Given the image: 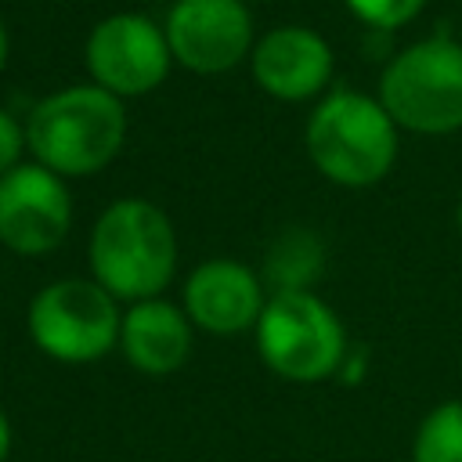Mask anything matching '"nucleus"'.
Here are the masks:
<instances>
[{"mask_svg":"<svg viewBox=\"0 0 462 462\" xmlns=\"http://www.w3.org/2000/svg\"><path fill=\"white\" fill-rule=\"evenodd\" d=\"M130 130L126 101L94 87L72 83L40 97L25 116V148L32 162L58 177H90L112 166Z\"/></svg>","mask_w":462,"mask_h":462,"instance_id":"1","label":"nucleus"},{"mask_svg":"<svg viewBox=\"0 0 462 462\" xmlns=\"http://www.w3.org/2000/svg\"><path fill=\"white\" fill-rule=\"evenodd\" d=\"M90 278L119 303L162 296L177 274V231L148 199L108 202L87 238Z\"/></svg>","mask_w":462,"mask_h":462,"instance_id":"2","label":"nucleus"},{"mask_svg":"<svg viewBox=\"0 0 462 462\" xmlns=\"http://www.w3.org/2000/svg\"><path fill=\"white\" fill-rule=\"evenodd\" d=\"M401 130L379 97L361 90H328L310 108L303 148L314 170L339 188H372L397 162Z\"/></svg>","mask_w":462,"mask_h":462,"instance_id":"3","label":"nucleus"},{"mask_svg":"<svg viewBox=\"0 0 462 462\" xmlns=\"http://www.w3.org/2000/svg\"><path fill=\"white\" fill-rule=\"evenodd\" d=\"M379 105L397 130L448 137L462 130V40L426 36L393 54L379 76Z\"/></svg>","mask_w":462,"mask_h":462,"instance_id":"4","label":"nucleus"},{"mask_svg":"<svg viewBox=\"0 0 462 462\" xmlns=\"http://www.w3.org/2000/svg\"><path fill=\"white\" fill-rule=\"evenodd\" d=\"M253 336L260 361L285 383H325L346 361L343 321L314 289L271 292Z\"/></svg>","mask_w":462,"mask_h":462,"instance_id":"5","label":"nucleus"},{"mask_svg":"<svg viewBox=\"0 0 462 462\" xmlns=\"http://www.w3.org/2000/svg\"><path fill=\"white\" fill-rule=\"evenodd\" d=\"M123 303L94 278H58L32 292L25 332L58 365H90L119 346Z\"/></svg>","mask_w":462,"mask_h":462,"instance_id":"6","label":"nucleus"},{"mask_svg":"<svg viewBox=\"0 0 462 462\" xmlns=\"http://www.w3.org/2000/svg\"><path fill=\"white\" fill-rule=\"evenodd\" d=\"M83 65L94 87L116 94L119 101L144 97L159 90L173 69V54L162 22L141 11L105 14L83 43Z\"/></svg>","mask_w":462,"mask_h":462,"instance_id":"7","label":"nucleus"},{"mask_svg":"<svg viewBox=\"0 0 462 462\" xmlns=\"http://www.w3.org/2000/svg\"><path fill=\"white\" fill-rule=\"evenodd\" d=\"M72 191L40 162H18L0 177V245L14 256H47L72 231Z\"/></svg>","mask_w":462,"mask_h":462,"instance_id":"8","label":"nucleus"},{"mask_svg":"<svg viewBox=\"0 0 462 462\" xmlns=\"http://www.w3.org/2000/svg\"><path fill=\"white\" fill-rule=\"evenodd\" d=\"M173 65L195 76H224L249 61L256 32L245 0H173L162 18Z\"/></svg>","mask_w":462,"mask_h":462,"instance_id":"9","label":"nucleus"},{"mask_svg":"<svg viewBox=\"0 0 462 462\" xmlns=\"http://www.w3.org/2000/svg\"><path fill=\"white\" fill-rule=\"evenodd\" d=\"M336 54L328 40L310 25H278L256 36L249 54V72L256 87L285 105L314 101L328 94Z\"/></svg>","mask_w":462,"mask_h":462,"instance_id":"10","label":"nucleus"},{"mask_svg":"<svg viewBox=\"0 0 462 462\" xmlns=\"http://www.w3.org/2000/svg\"><path fill=\"white\" fill-rule=\"evenodd\" d=\"M267 296L271 292L253 267L231 256H217L191 267L180 292V307L199 332L231 339L245 328H256Z\"/></svg>","mask_w":462,"mask_h":462,"instance_id":"11","label":"nucleus"},{"mask_svg":"<svg viewBox=\"0 0 462 462\" xmlns=\"http://www.w3.org/2000/svg\"><path fill=\"white\" fill-rule=\"evenodd\" d=\"M195 325L180 303L162 296L126 303L119 321V350L141 375H173L191 357Z\"/></svg>","mask_w":462,"mask_h":462,"instance_id":"12","label":"nucleus"},{"mask_svg":"<svg viewBox=\"0 0 462 462\" xmlns=\"http://www.w3.org/2000/svg\"><path fill=\"white\" fill-rule=\"evenodd\" d=\"M325 267V249L321 238L307 227H289L282 231L263 260V274L271 292H285V289H310L318 282Z\"/></svg>","mask_w":462,"mask_h":462,"instance_id":"13","label":"nucleus"},{"mask_svg":"<svg viewBox=\"0 0 462 462\" xmlns=\"http://www.w3.org/2000/svg\"><path fill=\"white\" fill-rule=\"evenodd\" d=\"M411 462H462V397L440 401L411 437Z\"/></svg>","mask_w":462,"mask_h":462,"instance_id":"14","label":"nucleus"},{"mask_svg":"<svg viewBox=\"0 0 462 462\" xmlns=\"http://www.w3.org/2000/svg\"><path fill=\"white\" fill-rule=\"evenodd\" d=\"M346 11L368 25V29H379V32H393V29H404L408 22H415V14L426 7V0H343Z\"/></svg>","mask_w":462,"mask_h":462,"instance_id":"15","label":"nucleus"},{"mask_svg":"<svg viewBox=\"0 0 462 462\" xmlns=\"http://www.w3.org/2000/svg\"><path fill=\"white\" fill-rule=\"evenodd\" d=\"M25 123H18L7 108H0V177L11 173L18 162H25Z\"/></svg>","mask_w":462,"mask_h":462,"instance_id":"16","label":"nucleus"},{"mask_svg":"<svg viewBox=\"0 0 462 462\" xmlns=\"http://www.w3.org/2000/svg\"><path fill=\"white\" fill-rule=\"evenodd\" d=\"M11 448H14V430H11L7 411L0 408V462H7V458H11Z\"/></svg>","mask_w":462,"mask_h":462,"instance_id":"17","label":"nucleus"},{"mask_svg":"<svg viewBox=\"0 0 462 462\" xmlns=\"http://www.w3.org/2000/svg\"><path fill=\"white\" fill-rule=\"evenodd\" d=\"M7 58H11V32H7V22L0 14V72L7 69Z\"/></svg>","mask_w":462,"mask_h":462,"instance_id":"18","label":"nucleus"},{"mask_svg":"<svg viewBox=\"0 0 462 462\" xmlns=\"http://www.w3.org/2000/svg\"><path fill=\"white\" fill-rule=\"evenodd\" d=\"M455 217H458V238H462V199H458V213Z\"/></svg>","mask_w":462,"mask_h":462,"instance_id":"19","label":"nucleus"}]
</instances>
